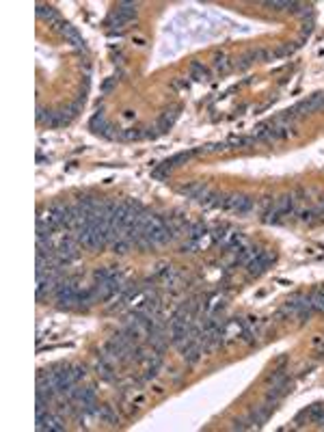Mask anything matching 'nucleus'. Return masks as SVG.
Instances as JSON below:
<instances>
[{"label":"nucleus","mask_w":324,"mask_h":432,"mask_svg":"<svg viewBox=\"0 0 324 432\" xmlns=\"http://www.w3.org/2000/svg\"><path fill=\"white\" fill-rule=\"evenodd\" d=\"M78 255H80V242H78L74 236H67L59 244V249L54 251V259L59 266H67L71 262H76Z\"/></svg>","instance_id":"nucleus-1"},{"label":"nucleus","mask_w":324,"mask_h":432,"mask_svg":"<svg viewBox=\"0 0 324 432\" xmlns=\"http://www.w3.org/2000/svg\"><path fill=\"white\" fill-rule=\"evenodd\" d=\"M255 201L253 197H247V194H225V203H223V210L227 212H236V214H249L253 210Z\"/></svg>","instance_id":"nucleus-2"},{"label":"nucleus","mask_w":324,"mask_h":432,"mask_svg":"<svg viewBox=\"0 0 324 432\" xmlns=\"http://www.w3.org/2000/svg\"><path fill=\"white\" fill-rule=\"evenodd\" d=\"M136 11H139V5L136 3H119L117 11L106 20V26H124L126 22L136 18Z\"/></svg>","instance_id":"nucleus-3"},{"label":"nucleus","mask_w":324,"mask_h":432,"mask_svg":"<svg viewBox=\"0 0 324 432\" xmlns=\"http://www.w3.org/2000/svg\"><path fill=\"white\" fill-rule=\"evenodd\" d=\"M275 253L272 251H259V253L251 259V262L247 264V272H249V277H259L262 272L268 268V264L270 262H275Z\"/></svg>","instance_id":"nucleus-4"},{"label":"nucleus","mask_w":324,"mask_h":432,"mask_svg":"<svg viewBox=\"0 0 324 432\" xmlns=\"http://www.w3.org/2000/svg\"><path fill=\"white\" fill-rule=\"evenodd\" d=\"M93 290H95L97 302H104V300H111L115 294L121 292V283H119V279H111V281H102V283H97Z\"/></svg>","instance_id":"nucleus-5"},{"label":"nucleus","mask_w":324,"mask_h":432,"mask_svg":"<svg viewBox=\"0 0 324 432\" xmlns=\"http://www.w3.org/2000/svg\"><path fill=\"white\" fill-rule=\"evenodd\" d=\"M207 190H210V188H207L203 182H190V184L179 186V188H177L179 194H184V197H188V199H194V201H199Z\"/></svg>","instance_id":"nucleus-6"},{"label":"nucleus","mask_w":324,"mask_h":432,"mask_svg":"<svg viewBox=\"0 0 324 432\" xmlns=\"http://www.w3.org/2000/svg\"><path fill=\"white\" fill-rule=\"evenodd\" d=\"M290 387H292V380L287 378V376H283V378H279L277 383H272V387L268 389V395H266V400H270V402H277L279 398H283V395L290 391Z\"/></svg>","instance_id":"nucleus-7"},{"label":"nucleus","mask_w":324,"mask_h":432,"mask_svg":"<svg viewBox=\"0 0 324 432\" xmlns=\"http://www.w3.org/2000/svg\"><path fill=\"white\" fill-rule=\"evenodd\" d=\"M244 324L240 320H227L225 324H223V342H232V340H238L242 333H244Z\"/></svg>","instance_id":"nucleus-8"},{"label":"nucleus","mask_w":324,"mask_h":432,"mask_svg":"<svg viewBox=\"0 0 324 432\" xmlns=\"http://www.w3.org/2000/svg\"><path fill=\"white\" fill-rule=\"evenodd\" d=\"M59 28H61L63 37L67 39V41L71 43V46H76V48H80V50H84V48H86V46H84V39H82V35L78 33L74 26H69V24H65V22H63V24H61Z\"/></svg>","instance_id":"nucleus-9"},{"label":"nucleus","mask_w":324,"mask_h":432,"mask_svg":"<svg viewBox=\"0 0 324 432\" xmlns=\"http://www.w3.org/2000/svg\"><path fill=\"white\" fill-rule=\"evenodd\" d=\"M37 16L43 22H48V24H56V26L63 24L61 18H59V11H56L54 7H50V5H37Z\"/></svg>","instance_id":"nucleus-10"},{"label":"nucleus","mask_w":324,"mask_h":432,"mask_svg":"<svg viewBox=\"0 0 324 432\" xmlns=\"http://www.w3.org/2000/svg\"><path fill=\"white\" fill-rule=\"evenodd\" d=\"M182 355H184V361H186V363H197L199 359H201V355H203V344H201V342L188 344V346H186V348L182 350Z\"/></svg>","instance_id":"nucleus-11"},{"label":"nucleus","mask_w":324,"mask_h":432,"mask_svg":"<svg viewBox=\"0 0 324 432\" xmlns=\"http://www.w3.org/2000/svg\"><path fill=\"white\" fill-rule=\"evenodd\" d=\"M272 205H275V210L281 216H292L294 214V197L292 194H283V197H279Z\"/></svg>","instance_id":"nucleus-12"},{"label":"nucleus","mask_w":324,"mask_h":432,"mask_svg":"<svg viewBox=\"0 0 324 432\" xmlns=\"http://www.w3.org/2000/svg\"><path fill=\"white\" fill-rule=\"evenodd\" d=\"M175 119H177V108H171V111L162 113L160 119H158V132H167V130L175 124Z\"/></svg>","instance_id":"nucleus-13"},{"label":"nucleus","mask_w":324,"mask_h":432,"mask_svg":"<svg viewBox=\"0 0 324 432\" xmlns=\"http://www.w3.org/2000/svg\"><path fill=\"white\" fill-rule=\"evenodd\" d=\"M97 417H99L102 421L111 423V426H117V423H119V415L115 413V408H113V406H108V404H104V406H99V408H97Z\"/></svg>","instance_id":"nucleus-14"},{"label":"nucleus","mask_w":324,"mask_h":432,"mask_svg":"<svg viewBox=\"0 0 324 432\" xmlns=\"http://www.w3.org/2000/svg\"><path fill=\"white\" fill-rule=\"evenodd\" d=\"M302 415L309 417L311 421H315L318 426H324V404H311L309 410H305Z\"/></svg>","instance_id":"nucleus-15"},{"label":"nucleus","mask_w":324,"mask_h":432,"mask_svg":"<svg viewBox=\"0 0 324 432\" xmlns=\"http://www.w3.org/2000/svg\"><path fill=\"white\" fill-rule=\"evenodd\" d=\"M257 253H259L257 247H247V244H244V247L238 251V255H236V264H249Z\"/></svg>","instance_id":"nucleus-16"},{"label":"nucleus","mask_w":324,"mask_h":432,"mask_svg":"<svg viewBox=\"0 0 324 432\" xmlns=\"http://www.w3.org/2000/svg\"><path fill=\"white\" fill-rule=\"evenodd\" d=\"M95 370H97V376H102L104 380H108V383H115V376H113V365L106 363L104 359H97L95 363Z\"/></svg>","instance_id":"nucleus-17"},{"label":"nucleus","mask_w":324,"mask_h":432,"mask_svg":"<svg viewBox=\"0 0 324 432\" xmlns=\"http://www.w3.org/2000/svg\"><path fill=\"white\" fill-rule=\"evenodd\" d=\"M205 234H207V227H205V223H203V221L192 223L190 229H188V238H190V240H197V242H199Z\"/></svg>","instance_id":"nucleus-18"},{"label":"nucleus","mask_w":324,"mask_h":432,"mask_svg":"<svg viewBox=\"0 0 324 432\" xmlns=\"http://www.w3.org/2000/svg\"><path fill=\"white\" fill-rule=\"evenodd\" d=\"M190 74H192L194 80H207V78H210V71H207L199 61L190 63Z\"/></svg>","instance_id":"nucleus-19"},{"label":"nucleus","mask_w":324,"mask_h":432,"mask_svg":"<svg viewBox=\"0 0 324 432\" xmlns=\"http://www.w3.org/2000/svg\"><path fill=\"white\" fill-rule=\"evenodd\" d=\"M106 126H108V124H106V119H104V113H102V111H97V113L91 117V121H89V128L93 130V132H97V134L102 132V130H104Z\"/></svg>","instance_id":"nucleus-20"},{"label":"nucleus","mask_w":324,"mask_h":432,"mask_svg":"<svg viewBox=\"0 0 324 432\" xmlns=\"http://www.w3.org/2000/svg\"><path fill=\"white\" fill-rule=\"evenodd\" d=\"M130 249H132V242L126 240V238H119V240L113 242V253L115 255H126Z\"/></svg>","instance_id":"nucleus-21"},{"label":"nucleus","mask_w":324,"mask_h":432,"mask_svg":"<svg viewBox=\"0 0 324 432\" xmlns=\"http://www.w3.org/2000/svg\"><path fill=\"white\" fill-rule=\"evenodd\" d=\"M93 279H95L97 283H102V281L117 279V272H115V268H99V270L93 272Z\"/></svg>","instance_id":"nucleus-22"},{"label":"nucleus","mask_w":324,"mask_h":432,"mask_svg":"<svg viewBox=\"0 0 324 432\" xmlns=\"http://www.w3.org/2000/svg\"><path fill=\"white\" fill-rule=\"evenodd\" d=\"M251 143H255L253 136H247V139H242V136H234V139L227 141V147H232V149H236V147H247V145H251Z\"/></svg>","instance_id":"nucleus-23"},{"label":"nucleus","mask_w":324,"mask_h":432,"mask_svg":"<svg viewBox=\"0 0 324 432\" xmlns=\"http://www.w3.org/2000/svg\"><path fill=\"white\" fill-rule=\"evenodd\" d=\"M143 136H145V132L143 130H134V128L119 132V139H124V141H136V139H143Z\"/></svg>","instance_id":"nucleus-24"},{"label":"nucleus","mask_w":324,"mask_h":432,"mask_svg":"<svg viewBox=\"0 0 324 432\" xmlns=\"http://www.w3.org/2000/svg\"><path fill=\"white\" fill-rule=\"evenodd\" d=\"M318 219H320V214H318V210H315V207H307V210L300 212V221H302V223H309V225H311V223H315Z\"/></svg>","instance_id":"nucleus-25"},{"label":"nucleus","mask_w":324,"mask_h":432,"mask_svg":"<svg viewBox=\"0 0 324 432\" xmlns=\"http://www.w3.org/2000/svg\"><path fill=\"white\" fill-rule=\"evenodd\" d=\"M311 305H313V309H324V287L315 294H311Z\"/></svg>","instance_id":"nucleus-26"},{"label":"nucleus","mask_w":324,"mask_h":432,"mask_svg":"<svg viewBox=\"0 0 324 432\" xmlns=\"http://www.w3.org/2000/svg\"><path fill=\"white\" fill-rule=\"evenodd\" d=\"M71 374H74V378H76V383H78V380H82V378L86 376V367L80 365V363H78V365H71Z\"/></svg>","instance_id":"nucleus-27"},{"label":"nucleus","mask_w":324,"mask_h":432,"mask_svg":"<svg viewBox=\"0 0 324 432\" xmlns=\"http://www.w3.org/2000/svg\"><path fill=\"white\" fill-rule=\"evenodd\" d=\"M249 428H251V421L249 419H236L234 426H232V430H249Z\"/></svg>","instance_id":"nucleus-28"},{"label":"nucleus","mask_w":324,"mask_h":432,"mask_svg":"<svg viewBox=\"0 0 324 432\" xmlns=\"http://www.w3.org/2000/svg\"><path fill=\"white\" fill-rule=\"evenodd\" d=\"M311 31H313V18L309 20V22H305V28H302V37H309V35H311Z\"/></svg>","instance_id":"nucleus-29"},{"label":"nucleus","mask_w":324,"mask_h":432,"mask_svg":"<svg viewBox=\"0 0 324 432\" xmlns=\"http://www.w3.org/2000/svg\"><path fill=\"white\" fill-rule=\"evenodd\" d=\"M115 84H117V78H111V80H106V82H104V86H102V91H104V93H108V91H111V89H113V86H115Z\"/></svg>","instance_id":"nucleus-30"}]
</instances>
